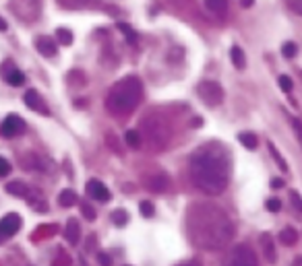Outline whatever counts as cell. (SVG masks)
<instances>
[{
	"label": "cell",
	"mask_w": 302,
	"mask_h": 266,
	"mask_svg": "<svg viewBox=\"0 0 302 266\" xmlns=\"http://www.w3.org/2000/svg\"><path fill=\"white\" fill-rule=\"evenodd\" d=\"M186 231L201 250H222L234 235V225L219 206L195 202L186 211Z\"/></svg>",
	"instance_id": "6da1fadb"
},
{
	"label": "cell",
	"mask_w": 302,
	"mask_h": 266,
	"mask_svg": "<svg viewBox=\"0 0 302 266\" xmlns=\"http://www.w3.org/2000/svg\"><path fill=\"white\" fill-rule=\"evenodd\" d=\"M190 176L197 188L205 194L217 196L228 188L230 181V161L222 151L213 147H203L190 157Z\"/></svg>",
	"instance_id": "7a4b0ae2"
},
{
	"label": "cell",
	"mask_w": 302,
	"mask_h": 266,
	"mask_svg": "<svg viewBox=\"0 0 302 266\" xmlns=\"http://www.w3.org/2000/svg\"><path fill=\"white\" fill-rule=\"evenodd\" d=\"M143 97V83L137 77H125L114 83L112 89L108 91L106 107L114 116H127L141 103Z\"/></svg>",
	"instance_id": "3957f363"
},
{
	"label": "cell",
	"mask_w": 302,
	"mask_h": 266,
	"mask_svg": "<svg viewBox=\"0 0 302 266\" xmlns=\"http://www.w3.org/2000/svg\"><path fill=\"white\" fill-rule=\"evenodd\" d=\"M141 138L143 143L147 145L149 151L159 153L168 147L170 138H172V128H170V122L163 118L161 114L153 111V114H147L141 120Z\"/></svg>",
	"instance_id": "277c9868"
},
{
	"label": "cell",
	"mask_w": 302,
	"mask_h": 266,
	"mask_svg": "<svg viewBox=\"0 0 302 266\" xmlns=\"http://www.w3.org/2000/svg\"><path fill=\"white\" fill-rule=\"evenodd\" d=\"M8 8L23 23H33L42 12V0H8Z\"/></svg>",
	"instance_id": "5b68a950"
},
{
	"label": "cell",
	"mask_w": 302,
	"mask_h": 266,
	"mask_svg": "<svg viewBox=\"0 0 302 266\" xmlns=\"http://www.w3.org/2000/svg\"><path fill=\"white\" fill-rule=\"evenodd\" d=\"M197 95H199V99L209 107H217L224 101V89L215 81H201L199 87H197Z\"/></svg>",
	"instance_id": "8992f818"
},
{
	"label": "cell",
	"mask_w": 302,
	"mask_h": 266,
	"mask_svg": "<svg viewBox=\"0 0 302 266\" xmlns=\"http://www.w3.org/2000/svg\"><path fill=\"white\" fill-rule=\"evenodd\" d=\"M224 266H259V262H257V254L251 250V246L238 244L232 248Z\"/></svg>",
	"instance_id": "52a82bcc"
},
{
	"label": "cell",
	"mask_w": 302,
	"mask_h": 266,
	"mask_svg": "<svg viewBox=\"0 0 302 266\" xmlns=\"http://www.w3.org/2000/svg\"><path fill=\"white\" fill-rule=\"evenodd\" d=\"M21 225H23L21 215H17V213L4 215L2 219H0V244H4L6 240H10V237L21 229Z\"/></svg>",
	"instance_id": "ba28073f"
},
{
	"label": "cell",
	"mask_w": 302,
	"mask_h": 266,
	"mask_svg": "<svg viewBox=\"0 0 302 266\" xmlns=\"http://www.w3.org/2000/svg\"><path fill=\"white\" fill-rule=\"evenodd\" d=\"M23 132H25V120L17 114H8L4 118V122L0 124V134L6 136V138H15Z\"/></svg>",
	"instance_id": "9c48e42d"
},
{
	"label": "cell",
	"mask_w": 302,
	"mask_h": 266,
	"mask_svg": "<svg viewBox=\"0 0 302 266\" xmlns=\"http://www.w3.org/2000/svg\"><path fill=\"white\" fill-rule=\"evenodd\" d=\"M85 188H87V196L91 200H98V202H108L110 200V190L102 179H95V177L89 179Z\"/></svg>",
	"instance_id": "30bf717a"
},
{
	"label": "cell",
	"mask_w": 302,
	"mask_h": 266,
	"mask_svg": "<svg viewBox=\"0 0 302 266\" xmlns=\"http://www.w3.org/2000/svg\"><path fill=\"white\" fill-rule=\"evenodd\" d=\"M23 101H25V105L29 107V109L37 111L39 116H48V114H50V109H48V105L44 103L42 95H39L35 89H29V91H25V95H23Z\"/></svg>",
	"instance_id": "8fae6325"
},
{
	"label": "cell",
	"mask_w": 302,
	"mask_h": 266,
	"mask_svg": "<svg viewBox=\"0 0 302 266\" xmlns=\"http://www.w3.org/2000/svg\"><path fill=\"white\" fill-rule=\"evenodd\" d=\"M2 77H4V81L8 83L10 87H21L23 83H25V75L19 71V68H15L10 62H4V66H2Z\"/></svg>",
	"instance_id": "7c38bea8"
},
{
	"label": "cell",
	"mask_w": 302,
	"mask_h": 266,
	"mask_svg": "<svg viewBox=\"0 0 302 266\" xmlns=\"http://www.w3.org/2000/svg\"><path fill=\"white\" fill-rule=\"evenodd\" d=\"M35 48H37V52L42 54V56H46V58H52V56L58 54L56 41H54L52 37H48V35H39L35 39Z\"/></svg>",
	"instance_id": "4fadbf2b"
},
{
	"label": "cell",
	"mask_w": 302,
	"mask_h": 266,
	"mask_svg": "<svg viewBox=\"0 0 302 266\" xmlns=\"http://www.w3.org/2000/svg\"><path fill=\"white\" fill-rule=\"evenodd\" d=\"M261 250H263V256L269 264H276L278 260V254H276V244H273L271 235L269 233H263L261 235Z\"/></svg>",
	"instance_id": "5bb4252c"
},
{
	"label": "cell",
	"mask_w": 302,
	"mask_h": 266,
	"mask_svg": "<svg viewBox=\"0 0 302 266\" xmlns=\"http://www.w3.org/2000/svg\"><path fill=\"white\" fill-rule=\"evenodd\" d=\"M145 184H147L149 190H153V192H166L168 186H170V179L163 174H153V176H149L145 179Z\"/></svg>",
	"instance_id": "9a60e30c"
},
{
	"label": "cell",
	"mask_w": 302,
	"mask_h": 266,
	"mask_svg": "<svg viewBox=\"0 0 302 266\" xmlns=\"http://www.w3.org/2000/svg\"><path fill=\"white\" fill-rule=\"evenodd\" d=\"M21 165L25 167V170H31V172H44L46 170V161L39 155H35V153H27V155H23Z\"/></svg>",
	"instance_id": "2e32d148"
},
{
	"label": "cell",
	"mask_w": 302,
	"mask_h": 266,
	"mask_svg": "<svg viewBox=\"0 0 302 266\" xmlns=\"http://www.w3.org/2000/svg\"><path fill=\"white\" fill-rule=\"evenodd\" d=\"M29 192H31V188L27 186L25 181H21V179L8 181V184H6V194L15 196V198H29Z\"/></svg>",
	"instance_id": "e0dca14e"
},
{
	"label": "cell",
	"mask_w": 302,
	"mask_h": 266,
	"mask_svg": "<svg viewBox=\"0 0 302 266\" xmlns=\"http://www.w3.org/2000/svg\"><path fill=\"white\" fill-rule=\"evenodd\" d=\"M64 237L66 242L71 246H77L79 244V237H81V225L77 219H68L66 225H64Z\"/></svg>",
	"instance_id": "ac0fdd59"
},
{
	"label": "cell",
	"mask_w": 302,
	"mask_h": 266,
	"mask_svg": "<svg viewBox=\"0 0 302 266\" xmlns=\"http://www.w3.org/2000/svg\"><path fill=\"white\" fill-rule=\"evenodd\" d=\"M66 8H95L102 4V0H58Z\"/></svg>",
	"instance_id": "d6986e66"
},
{
	"label": "cell",
	"mask_w": 302,
	"mask_h": 266,
	"mask_svg": "<svg viewBox=\"0 0 302 266\" xmlns=\"http://www.w3.org/2000/svg\"><path fill=\"white\" fill-rule=\"evenodd\" d=\"M230 60H232V64H234V68H238V71H244V68H246V56H244L242 48H238V46H232Z\"/></svg>",
	"instance_id": "ffe728a7"
},
{
	"label": "cell",
	"mask_w": 302,
	"mask_h": 266,
	"mask_svg": "<svg viewBox=\"0 0 302 266\" xmlns=\"http://www.w3.org/2000/svg\"><path fill=\"white\" fill-rule=\"evenodd\" d=\"M58 204L64 206V208H71L75 204H79V196L73 192V190H62L58 194Z\"/></svg>",
	"instance_id": "44dd1931"
},
{
	"label": "cell",
	"mask_w": 302,
	"mask_h": 266,
	"mask_svg": "<svg viewBox=\"0 0 302 266\" xmlns=\"http://www.w3.org/2000/svg\"><path fill=\"white\" fill-rule=\"evenodd\" d=\"M280 242H282L284 246H296V242H298V231H296L294 227H284V229L280 231Z\"/></svg>",
	"instance_id": "7402d4cb"
},
{
	"label": "cell",
	"mask_w": 302,
	"mask_h": 266,
	"mask_svg": "<svg viewBox=\"0 0 302 266\" xmlns=\"http://www.w3.org/2000/svg\"><path fill=\"white\" fill-rule=\"evenodd\" d=\"M205 6H207L211 12H215V15H226L228 10V0H205Z\"/></svg>",
	"instance_id": "603a6c76"
},
{
	"label": "cell",
	"mask_w": 302,
	"mask_h": 266,
	"mask_svg": "<svg viewBox=\"0 0 302 266\" xmlns=\"http://www.w3.org/2000/svg\"><path fill=\"white\" fill-rule=\"evenodd\" d=\"M238 141H240V145H242L244 149H249V151H255L257 145H259L257 136H255L253 132H240V134H238Z\"/></svg>",
	"instance_id": "cb8c5ba5"
},
{
	"label": "cell",
	"mask_w": 302,
	"mask_h": 266,
	"mask_svg": "<svg viewBox=\"0 0 302 266\" xmlns=\"http://www.w3.org/2000/svg\"><path fill=\"white\" fill-rule=\"evenodd\" d=\"M125 141H127V145H129L131 149H139V147L143 145V138H141V132H139V130H127Z\"/></svg>",
	"instance_id": "d4e9b609"
},
{
	"label": "cell",
	"mask_w": 302,
	"mask_h": 266,
	"mask_svg": "<svg viewBox=\"0 0 302 266\" xmlns=\"http://www.w3.org/2000/svg\"><path fill=\"white\" fill-rule=\"evenodd\" d=\"M110 219H112V223L116 227H125L129 223V213L125 211V208H116V211L110 215Z\"/></svg>",
	"instance_id": "484cf974"
},
{
	"label": "cell",
	"mask_w": 302,
	"mask_h": 266,
	"mask_svg": "<svg viewBox=\"0 0 302 266\" xmlns=\"http://www.w3.org/2000/svg\"><path fill=\"white\" fill-rule=\"evenodd\" d=\"M56 39H58V44H62V46H71L75 37H73L71 29H66V27H58V29H56Z\"/></svg>",
	"instance_id": "4316f807"
},
{
	"label": "cell",
	"mask_w": 302,
	"mask_h": 266,
	"mask_svg": "<svg viewBox=\"0 0 302 266\" xmlns=\"http://www.w3.org/2000/svg\"><path fill=\"white\" fill-rule=\"evenodd\" d=\"M267 149H269V153H271V157H273V161H276L278 165H280V170L282 172H288V163L284 161V157H282V153L276 149V145H273L271 141L267 143Z\"/></svg>",
	"instance_id": "83f0119b"
},
{
	"label": "cell",
	"mask_w": 302,
	"mask_h": 266,
	"mask_svg": "<svg viewBox=\"0 0 302 266\" xmlns=\"http://www.w3.org/2000/svg\"><path fill=\"white\" fill-rule=\"evenodd\" d=\"M118 29L122 31V35L127 37L129 44H137V31L133 29L131 25H127V23H118Z\"/></svg>",
	"instance_id": "f1b7e54d"
},
{
	"label": "cell",
	"mask_w": 302,
	"mask_h": 266,
	"mask_svg": "<svg viewBox=\"0 0 302 266\" xmlns=\"http://www.w3.org/2000/svg\"><path fill=\"white\" fill-rule=\"evenodd\" d=\"M139 213H141V217L151 219V217L155 215V206H153V202H151V200H143V202L139 204Z\"/></svg>",
	"instance_id": "f546056e"
},
{
	"label": "cell",
	"mask_w": 302,
	"mask_h": 266,
	"mask_svg": "<svg viewBox=\"0 0 302 266\" xmlns=\"http://www.w3.org/2000/svg\"><path fill=\"white\" fill-rule=\"evenodd\" d=\"M282 54L286 56V58H294V56L298 54V46L294 44V41H286V44L282 46Z\"/></svg>",
	"instance_id": "4dcf8cb0"
},
{
	"label": "cell",
	"mask_w": 302,
	"mask_h": 266,
	"mask_svg": "<svg viewBox=\"0 0 302 266\" xmlns=\"http://www.w3.org/2000/svg\"><path fill=\"white\" fill-rule=\"evenodd\" d=\"M81 213H83V217H85L87 221H93L95 217H98V213H95L93 204H89V202H81Z\"/></svg>",
	"instance_id": "1f68e13d"
},
{
	"label": "cell",
	"mask_w": 302,
	"mask_h": 266,
	"mask_svg": "<svg viewBox=\"0 0 302 266\" xmlns=\"http://www.w3.org/2000/svg\"><path fill=\"white\" fill-rule=\"evenodd\" d=\"M278 83H280V89H282L284 93H290V91H292V87H294L292 79H290V77H286V75H282V77L278 79Z\"/></svg>",
	"instance_id": "d6a6232c"
},
{
	"label": "cell",
	"mask_w": 302,
	"mask_h": 266,
	"mask_svg": "<svg viewBox=\"0 0 302 266\" xmlns=\"http://www.w3.org/2000/svg\"><path fill=\"white\" fill-rule=\"evenodd\" d=\"M290 200H292L294 211H296V213H302V196H300L296 190H292V192H290Z\"/></svg>",
	"instance_id": "836d02e7"
},
{
	"label": "cell",
	"mask_w": 302,
	"mask_h": 266,
	"mask_svg": "<svg viewBox=\"0 0 302 266\" xmlns=\"http://www.w3.org/2000/svg\"><path fill=\"white\" fill-rule=\"evenodd\" d=\"M52 266H71V256H68V254H58V258L52 260Z\"/></svg>",
	"instance_id": "e575fe53"
},
{
	"label": "cell",
	"mask_w": 302,
	"mask_h": 266,
	"mask_svg": "<svg viewBox=\"0 0 302 266\" xmlns=\"http://www.w3.org/2000/svg\"><path fill=\"white\" fill-rule=\"evenodd\" d=\"M265 206H267V211H269V213H278V211H282V202H280L278 198H269Z\"/></svg>",
	"instance_id": "d590c367"
},
{
	"label": "cell",
	"mask_w": 302,
	"mask_h": 266,
	"mask_svg": "<svg viewBox=\"0 0 302 266\" xmlns=\"http://www.w3.org/2000/svg\"><path fill=\"white\" fill-rule=\"evenodd\" d=\"M108 147H110V149H114L116 153H122V147H120L118 138H116L114 134H108Z\"/></svg>",
	"instance_id": "8d00e7d4"
},
{
	"label": "cell",
	"mask_w": 302,
	"mask_h": 266,
	"mask_svg": "<svg viewBox=\"0 0 302 266\" xmlns=\"http://www.w3.org/2000/svg\"><path fill=\"white\" fill-rule=\"evenodd\" d=\"M10 170H12V167H10V163H8L4 157H0V177L8 176V174H10Z\"/></svg>",
	"instance_id": "74e56055"
},
{
	"label": "cell",
	"mask_w": 302,
	"mask_h": 266,
	"mask_svg": "<svg viewBox=\"0 0 302 266\" xmlns=\"http://www.w3.org/2000/svg\"><path fill=\"white\" fill-rule=\"evenodd\" d=\"M286 2H288V6L296 12V15L302 17V0H286Z\"/></svg>",
	"instance_id": "f35d334b"
},
{
	"label": "cell",
	"mask_w": 302,
	"mask_h": 266,
	"mask_svg": "<svg viewBox=\"0 0 302 266\" xmlns=\"http://www.w3.org/2000/svg\"><path fill=\"white\" fill-rule=\"evenodd\" d=\"M98 262L102 264V266H110L112 262H110V256L106 254V252H98Z\"/></svg>",
	"instance_id": "ab89813d"
},
{
	"label": "cell",
	"mask_w": 302,
	"mask_h": 266,
	"mask_svg": "<svg viewBox=\"0 0 302 266\" xmlns=\"http://www.w3.org/2000/svg\"><path fill=\"white\" fill-rule=\"evenodd\" d=\"M292 126H294V130H296V134L302 138V120H298V118H292Z\"/></svg>",
	"instance_id": "60d3db41"
},
{
	"label": "cell",
	"mask_w": 302,
	"mask_h": 266,
	"mask_svg": "<svg viewBox=\"0 0 302 266\" xmlns=\"http://www.w3.org/2000/svg\"><path fill=\"white\" fill-rule=\"evenodd\" d=\"M271 188H273V190L284 188V179H282V177H273V179H271Z\"/></svg>",
	"instance_id": "b9f144b4"
},
{
	"label": "cell",
	"mask_w": 302,
	"mask_h": 266,
	"mask_svg": "<svg viewBox=\"0 0 302 266\" xmlns=\"http://www.w3.org/2000/svg\"><path fill=\"white\" fill-rule=\"evenodd\" d=\"M85 248H87V252H93V250H95V235H89Z\"/></svg>",
	"instance_id": "7bdbcfd3"
},
{
	"label": "cell",
	"mask_w": 302,
	"mask_h": 266,
	"mask_svg": "<svg viewBox=\"0 0 302 266\" xmlns=\"http://www.w3.org/2000/svg\"><path fill=\"white\" fill-rule=\"evenodd\" d=\"M255 4V0H240V6L242 8H251Z\"/></svg>",
	"instance_id": "ee69618b"
},
{
	"label": "cell",
	"mask_w": 302,
	"mask_h": 266,
	"mask_svg": "<svg viewBox=\"0 0 302 266\" xmlns=\"http://www.w3.org/2000/svg\"><path fill=\"white\" fill-rule=\"evenodd\" d=\"M190 126H193V128H201V126H203V118H195Z\"/></svg>",
	"instance_id": "f6af8a7d"
},
{
	"label": "cell",
	"mask_w": 302,
	"mask_h": 266,
	"mask_svg": "<svg viewBox=\"0 0 302 266\" xmlns=\"http://www.w3.org/2000/svg\"><path fill=\"white\" fill-rule=\"evenodd\" d=\"M8 29V23L2 19V17H0V31H6Z\"/></svg>",
	"instance_id": "bcb514c9"
},
{
	"label": "cell",
	"mask_w": 302,
	"mask_h": 266,
	"mask_svg": "<svg viewBox=\"0 0 302 266\" xmlns=\"http://www.w3.org/2000/svg\"><path fill=\"white\" fill-rule=\"evenodd\" d=\"M294 266H302V256H300V258H296V260H294Z\"/></svg>",
	"instance_id": "7dc6e473"
},
{
	"label": "cell",
	"mask_w": 302,
	"mask_h": 266,
	"mask_svg": "<svg viewBox=\"0 0 302 266\" xmlns=\"http://www.w3.org/2000/svg\"><path fill=\"white\" fill-rule=\"evenodd\" d=\"M180 266H193V264H180Z\"/></svg>",
	"instance_id": "c3c4849f"
}]
</instances>
